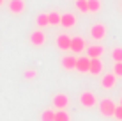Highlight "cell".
<instances>
[{
	"mask_svg": "<svg viewBox=\"0 0 122 121\" xmlns=\"http://www.w3.org/2000/svg\"><path fill=\"white\" fill-rule=\"evenodd\" d=\"M115 82H117V75L115 73H106L103 77V80H101V84H103L104 89H112L115 86Z\"/></svg>",
	"mask_w": 122,
	"mask_h": 121,
	"instance_id": "obj_11",
	"label": "cell"
},
{
	"mask_svg": "<svg viewBox=\"0 0 122 121\" xmlns=\"http://www.w3.org/2000/svg\"><path fill=\"white\" fill-rule=\"evenodd\" d=\"M41 121H55V110L48 109L41 114Z\"/></svg>",
	"mask_w": 122,
	"mask_h": 121,
	"instance_id": "obj_17",
	"label": "cell"
},
{
	"mask_svg": "<svg viewBox=\"0 0 122 121\" xmlns=\"http://www.w3.org/2000/svg\"><path fill=\"white\" fill-rule=\"evenodd\" d=\"M113 116H115L119 121H122V105H119V107L115 109V114H113Z\"/></svg>",
	"mask_w": 122,
	"mask_h": 121,
	"instance_id": "obj_24",
	"label": "cell"
},
{
	"mask_svg": "<svg viewBox=\"0 0 122 121\" xmlns=\"http://www.w3.org/2000/svg\"><path fill=\"white\" fill-rule=\"evenodd\" d=\"M113 73H115L117 77H122V62H115V66H113Z\"/></svg>",
	"mask_w": 122,
	"mask_h": 121,
	"instance_id": "obj_23",
	"label": "cell"
},
{
	"mask_svg": "<svg viewBox=\"0 0 122 121\" xmlns=\"http://www.w3.org/2000/svg\"><path fill=\"white\" fill-rule=\"evenodd\" d=\"M90 36H92V39H96V41L104 39V36H106V27H104L103 23L92 25V27H90Z\"/></svg>",
	"mask_w": 122,
	"mask_h": 121,
	"instance_id": "obj_2",
	"label": "cell"
},
{
	"mask_svg": "<svg viewBox=\"0 0 122 121\" xmlns=\"http://www.w3.org/2000/svg\"><path fill=\"white\" fill-rule=\"evenodd\" d=\"M101 71H103V62H101V59L97 57V59H90V71L92 75H99Z\"/></svg>",
	"mask_w": 122,
	"mask_h": 121,
	"instance_id": "obj_14",
	"label": "cell"
},
{
	"mask_svg": "<svg viewBox=\"0 0 122 121\" xmlns=\"http://www.w3.org/2000/svg\"><path fill=\"white\" fill-rule=\"evenodd\" d=\"M36 69H25V73H23V77L25 78H28V80H32V78H36Z\"/></svg>",
	"mask_w": 122,
	"mask_h": 121,
	"instance_id": "obj_22",
	"label": "cell"
},
{
	"mask_svg": "<svg viewBox=\"0 0 122 121\" xmlns=\"http://www.w3.org/2000/svg\"><path fill=\"white\" fill-rule=\"evenodd\" d=\"M120 105H122V98H120Z\"/></svg>",
	"mask_w": 122,
	"mask_h": 121,
	"instance_id": "obj_26",
	"label": "cell"
},
{
	"mask_svg": "<svg viewBox=\"0 0 122 121\" xmlns=\"http://www.w3.org/2000/svg\"><path fill=\"white\" fill-rule=\"evenodd\" d=\"M25 9V2L23 0H9V11L14 14H20Z\"/></svg>",
	"mask_w": 122,
	"mask_h": 121,
	"instance_id": "obj_12",
	"label": "cell"
},
{
	"mask_svg": "<svg viewBox=\"0 0 122 121\" xmlns=\"http://www.w3.org/2000/svg\"><path fill=\"white\" fill-rule=\"evenodd\" d=\"M101 9V0H89V12H97Z\"/></svg>",
	"mask_w": 122,
	"mask_h": 121,
	"instance_id": "obj_19",
	"label": "cell"
},
{
	"mask_svg": "<svg viewBox=\"0 0 122 121\" xmlns=\"http://www.w3.org/2000/svg\"><path fill=\"white\" fill-rule=\"evenodd\" d=\"M53 105L57 107L58 110H64L67 105H69V96L64 93H60V94H55L53 96Z\"/></svg>",
	"mask_w": 122,
	"mask_h": 121,
	"instance_id": "obj_5",
	"label": "cell"
},
{
	"mask_svg": "<svg viewBox=\"0 0 122 121\" xmlns=\"http://www.w3.org/2000/svg\"><path fill=\"white\" fill-rule=\"evenodd\" d=\"M76 9L80 12H89V0H76Z\"/></svg>",
	"mask_w": 122,
	"mask_h": 121,
	"instance_id": "obj_18",
	"label": "cell"
},
{
	"mask_svg": "<svg viewBox=\"0 0 122 121\" xmlns=\"http://www.w3.org/2000/svg\"><path fill=\"white\" fill-rule=\"evenodd\" d=\"M80 103H81L83 107H94V105H96V96H94V93H89V91L81 93V94H80Z\"/></svg>",
	"mask_w": 122,
	"mask_h": 121,
	"instance_id": "obj_7",
	"label": "cell"
},
{
	"mask_svg": "<svg viewBox=\"0 0 122 121\" xmlns=\"http://www.w3.org/2000/svg\"><path fill=\"white\" fill-rule=\"evenodd\" d=\"M2 4H4V0H0V6H2Z\"/></svg>",
	"mask_w": 122,
	"mask_h": 121,
	"instance_id": "obj_25",
	"label": "cell"
},
{
	"mask_svg": "<svg viewBox=\"0 0 122 121\" xmlns=\"http://www.w3.org/2000/svg\"><path fill=\"white\" fill-rule=\"evenodd\" d=\"M76 69L80 73H89L90 71V57H78L76 61Z\"/></svg>",
	"mask_w": 122,
	"mask_h": 121,
	"instance_id": "obj_6",
	"label": "cell"
},
{
	"mask_svg": "<svg viewBox=\"0 0 122 121\" xmlns=\"http://www.w3.org/2000/svg\"><path fill=\"white\" fill-rule=\"evenodd\" d=\"M55 121H69V114L66 110H58L55 112Z\"/></svg>",
	"mask_w": 122,
	"mask_h": 121,
	"instance_id": "obj_21",
	"label": "cell"
},
{
	"mask_svg": "<svg viewBox=\"0 0 122 121\" xmlns=\"http://www.w3.org/2000/svg\"><path fill=\"white\" fill-rule=\"evenodd\" d=\"M57 46L60 50H71V37L67 34H60L57 37Z\"/></svg>",
	"mask_w": 122,
	"mask_h": 121,
	"instance_id": "obj_10",
	"label": "cell"
},
{
	"mask_svg": "<svg viewBox=\"0 0 122 121\" xmlns=\"http://www.w3.org/2000/svg\"><path fill=\"white\" fill-rule=\"evenodd\" d=\"M85 48H87V43H85L83 37H80V36L71 37V50H73L74 53H81Z\"/></svg>",
	"mask_w": 122,
	"mask_h": 121,
	"instance_id": "obj_3",
	"label": "cell"
},
{
	"mask_svg": "<svg viewBox=\"0 0 122 121\" xmlns=\"http://www.w3.org/2000/svg\"><path fill=\"white\" fill-rule=\"evenodd\" d=\"M76 61H78V57L66 55L64 59H62V66H64V69H76Z\"/></svg>",
	"mask_w": 122,
	"mask_h": 121,
	"instance_id": "obj_13",
	"label": "cell"
},
{
	"mask_svg": "<svg viewBox=\"0 0 122 121\" xmlns=\"http://www.w3.org/2000/svg\"><path fill=\"white\" fill-rule=\"evenodd\" d=\"M30 43L34 45V46H43V45L46 43V34L43 30H34L32 34H30Z\"/></svg>",
	"mask_w": 122,
	"mask_h": 121,
	"instance_id": "obj_4",
	"label": "cell"
},
{
	"mask_svg": "<svg viewBox=\"0 0 122 121\" xmlns=\"http://www.w3.org/2000/svg\"><path fill=\"white\" fill-rule=\"evenodd\" d=\"M115 109H117V105L110 98H104V100L99 102V110H101L103 116H113V114H115Z\"/></svg>",
	"mask_w": 122,
	"mask_h": 121,
	"instance_id": "obj_1",
	"label": "cell"
},
{
	"mask_svg": "<svg viewBox=\"0 0 122 121\" xmlns=\"http://www.w3.org/2000/svg\"><path fill=\"white\" fill-rule=\"evenodd\" d=\"M36 22H37V25H39L41 29H43V27H48V25H50V18H48V14L41 12V14H37V20H36Z\"/></svg>",
	"mask_w": 122,
	"mask_h": 121,
	"instance_id": "obj_15",
	"label": "cell"
},
{
	"mask_svg": "<svg viewBox=\"0 0 122 121\" xmlns=\"http://www.w3.org/2000/svg\"><path fill=\"white\" fill-rule=\"evenodd\" d=\"M60 25L66 29H71L76 25V16L73 14V12H66V14H62V20H60Z\"/></svg>",
	"mask_w": 122,
	"mask_h": 121,
	"instance_id": "obj_8",
	"label": "cell"
},
{
	"mask_svg": "<svg viewBox=\"0 0 122 121\" xmlns=\"http://www.w3.org/2000/svg\"><path fill=\"white\" fill-rule=\"evenodd\" d=\"M48 18H50V25H60L62 14H58L57 11H53V12H48Z\"/></svg>",
	"mask_w": 122,
	"mask_h": 121,
	"instance_id": "obj_16",
	"label": "cell"
},
{
	"mask_svg": "<svg viewBox=\"0 0 122 121\" xmlns=\"http://www.w3.org/2000/svg\"><path fill=\"white\" fill-rule=\"evenodd\" d=\"M104 48L101 46V45H92V46H87V57H90V59H97V57L103 55Z\"/></svg>",
	"mask_w": 122,
	"mask_h": 121,
	"instance_id": "obj_9",
	"label": "cell"
},
{
	"mask_svg": "<svg viewBox=\"0 0 122 121\" xmlns=\"http://www.w3.org/2000/svg\"><path fill=\"white\" fill-rule=\"evenodd\" d=\"M112 59L115 61V62H122V48H120V46H117V48L112 52Z\"/></svg>",
	"mask_w": 122,
	"mask_h": 121,
	"instance_id": "obj_20",
	"label": "cell"
}]
</instances>
